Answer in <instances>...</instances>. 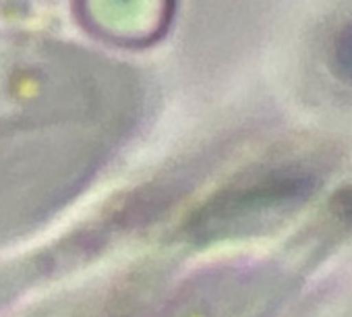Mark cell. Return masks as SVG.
Here are the masks:
<instances>
[{"instance_id": "cell-1", "label": "cell", "mask_w": 352, "mask_h": 317, "mask_svg": "<svg viewBox=\"0 0 352 317\" xmlns=\"http://www.w3.org/2000/svg\"><path fill=\"white\" fill-rule=\"evenodd\" d=\"M317 187L313 173L298 166L263 168L241 177L199 206L187 224L197 245L251 237L300 208Z\"/></svg>"}, {"instance_id": "cell-2", "label": "cell", "mask_w": 352, "mask_h": 317, "mask_svg": "<svg viewBox=\"0 0 352 317\" xmlns=\"http://www.w3.org/2000/svg\"><path fill=\"white\" fill-rule=\"evenodd\" d=\"M331 63H333L336 75L352 83V25L344 28L340 36L336 38L333 50H331Z\"/></svg>"}, {"instance_id": "cell-3", "label": "cell", "mask_w": 352, "mask_h": 317, "mask_svg": "<svg viewBox=\"0 0 352 317\" xmlns=\"http://www.w3.org/2000/svg\"><path fill=\"white\" fill-rule=\"evenodd\" d=\"M331 212L338 218V222L352 226V185L338 191L331 199Z\"/></svg>"}]
</instances>
